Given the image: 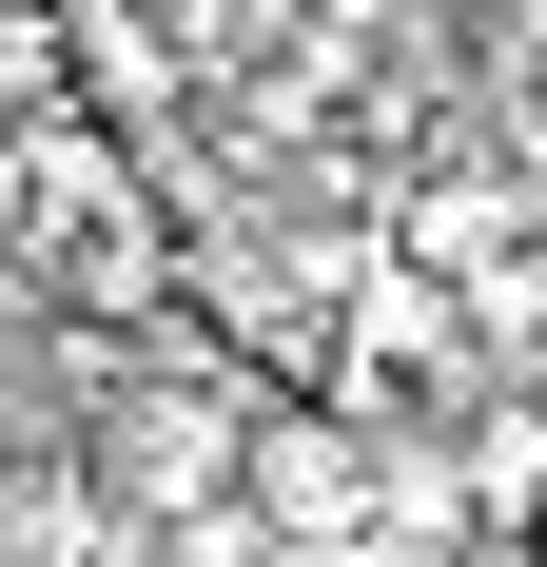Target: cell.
<instances>
[{
	"mask_svg": "<svg viewBox=\"0 0 547 567\" xmlns=\"http://www.w3.org/2000/svg\"><path fill=\"white\" fill-rule=\"evenodd\" d=\"M40 176H59V157H20V137H0V235H40Z\"/></svg>",
	"mask_w": 547,
	"mask_h": 567,
	"instance_id": "4",
	"label": "cell"
},
{
	"mask_svg": "<svg viewBox=\"0 0 547 567\" xmlns=\"http://www.w3.org/2000/svg\"><path fill=\"white\" fill-rule=\"evenodd\" d=\"M40 235H59V293H79V313H157V293H176V255L137 235V196H117L99 157L40 176Z\"/></svg>",
	"mask_w": 547,
	"mask_h": 567,
	"instance_id": "2",
	"label": "cell"
},
{
	"mask_svg": "<svg viewBox=\"0 0 547 567\" xmlns=\"http://www.w3.org/2000/svg\"><path fill=\"white\" fill-rule=\"evenodd\" d=\"M235 489H255V528H352V489H372V431H352V411L255 392V451H235Z\"/></svg>",
	"mask_w": 547,
	"mask_h": 567,
	"instance_id": "3",
	"label": "cell"
},
{
	"mask_svg": "<svg viewBox=\"0 0 547 567\" xmlns=\"http://www.w3.org/2000/svg\"><path fill=\"white\" fill-rule=\"evenodd\" d=\"M235 451H255V392H235V372H137V392H117V431H99V470H117V509H216L235 489Z\"/></svg>",
	"mask_w": 547,
	"mask_h": 567,
	"instance_id": "1",
	"label": "cell"
}]
</instances>
